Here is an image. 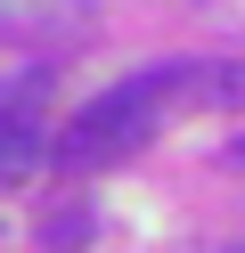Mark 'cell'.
Instances as JSON below:
<instances>
[{"label": "cell", "instance_id": "obj_1", "mask_svg": "<svg viewBox=\"0 0 245 253\" xmlns=\"http://www.w3.org/2000/svg\"><path fill=\"white\" fill-rule=\"evenodd\" d=\"M163 106L147 82H123L106 90V98H90L74 123L57 131V171H98V164H123V155H139L147 139H155Z\"/></svg>", "mask_w": 245, "mask_h": 253}, {"label": "cell", "instance_id": "obj_2", "mask_svg": "<svg viewBox=\"0 0 245 253\" xmlns=\"http://www.w3.org/2000/svg\"><path fill=\"white\" fill-rule=\"evenodd\" d=\"M41 106H49V74H25L16 90H0V188H16L41 164H57V139H49Z\"/></svg>", "mask_w": 245, "mask_h": 253}, {"label": "cell", "instance_id": "obj_3", "mask_svg": "<svg viewBox=\"0 0 245 253\" xmlns=\"http://www.w3.org/2000/svg\"><path fill=\"white\" fill-rule=\"evenodd\" d=\"M155 90V106H245V57H180V66L139 74Z\"/></svg>", "mask_w": 245, "mask_h": 253}, {"label": "cell", "instance_id": "obj_4", "mask_svg": "<svg viewBox=\"0 0 245 253\" xmlns=\"http://www.w3.org/2000/svg\"><path fill=\"white\" fill-rule=\"evenodd\" d=\"M90 25V0H0V41H33V49H57Z\"/></svg>", "mask_w": 245, "mask_h": 253}, {"label": "cell", "instance_id": "obj_5", "mask_svg": "<svg viewBox=\"0 0 245 253\" xmlns=\"http://www.w3.org/2000/svg\"><path fill=\"white\" fill-rule=\"evenodd\" d=\"M82 237H90V204H82V196H57L41 212V245L49 253H82Z\"/></svg>", "mask_w": 245, "mask_h": 253}, {"label": "cell", "instance_id": "obj_6", "mask_svg": "<svg viewBox=\"0 0 245 253\" xmlns=\"http://www.w3.org/2000/svg\"><path fill=\"white\" fill-rule=\"evenodd\" d=\"M237 253H245V245H237Z\"/></svg>", "mask_w": 245, "mask_h": 253}]
</instances>
